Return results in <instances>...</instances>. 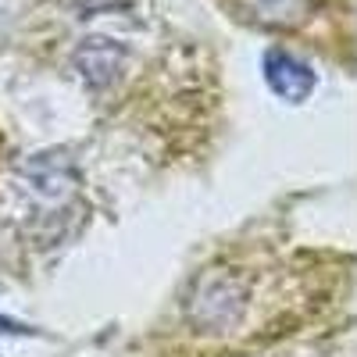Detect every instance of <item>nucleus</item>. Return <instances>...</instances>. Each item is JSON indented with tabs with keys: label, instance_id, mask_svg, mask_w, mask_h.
I'll list each match as a JSON object with an SVG mask.
<instances>
[{
	"label": "nucleus",
	"instance_id": "1",
	"mask_svg": "<svg viewBox=\"0 0 357 357\" xmlns=\"http://www.w3.org/2000/svg\"><path fill=\"white\" fill-rule=\"evenodd\" d=\"M247 311V286L232 272H211L204 275L190 301V321L204 333H222L236 325Z\"/></svg>",
	"mask_w": 357,
	"mask_h": 357
},
{
	"label": "nucleus",
	"instance_id": "4",
	"mask_svg": "<svg viewBox=\"0 0 357 357\" xmlns=\"http://www.w3.org/2000/svg\"><path fill=\"white\" fill-rule=\"evenodd\" d=\"M22 175L33 178L36 190H43V193H57L72 183V168L65 161H54V158H33L29 165H22Z\"/></svg>",
	"mask_w": 357,
	"mask_h": 357
},
{
	"label": "nucleus",
	"instance_id": "3",
	"mask_svg": "<svg viewBox=\"0 0 357 357\" xmlns=\"http://www.w3.org/2000/svg\"><path fill=\"white\" fill-rule=\"evenodd\" d=\"M122 61H126V50L111 40H86L75 54V65L89 86H107L114 72L122 68Z\"/></svg>",
	"mask_w": 357,
	"mask_h": 357
},
{
	"label": "nucleus",
	"instance_id": "2",
	"mask_svg": "<svg viewBox=\"0 0 357 357\" xmlns=\"http://www.w3.org/2000/svg\"><path fill=\"white\" fill-rule=\"evenodd\" d=\"M264 79L289 104L307 100L311 89H314V72L304 61H296L293 54H286V50H272L264 57Z\"/></svg>",
	"mask_w": 357,
	"mask_h": 357
},
{
	"label": "nucleus",
	"instance_id": "5",
	"mask_svg": "<svg viewBox=\"0 0 357 357\" xmlns=\"http://www.w3.org/2000/svg\"><path fill=\"white\" fill-rule=\"evenodd\" d=\"M250 8L257 11L261 22L286 25V22H296L307 11V0H250Z\"/></svg>",
	"mask_w": 357,
	"mask_h": 357
},
{
	"label": "nucleus",
	"instance_id": "6",
	"mask_svg": "<svg viewBox=\"0 0 357 357\" xmlns=\"http://www.w3.org/2000/svg\"><path fill=\"white\" fill-rule=\"evenodd\" d=\"M0 329H4V333H22L18 325H15V321H8V318H0Z\"/></svg>",
	"mask_w": 357,
	"mask_h": 357
}]
</instances>
